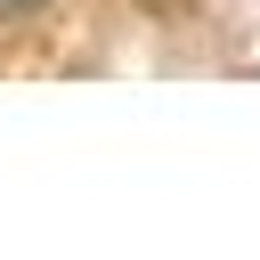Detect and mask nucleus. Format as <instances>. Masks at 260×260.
I'll use <instances>...</instances> for the list:
<instances>
[{
    "instance_id": "obj_1",
    "label": "nucleus",
    "mask_w": 260,
    "mask_h": 260,
    "mask_svg": "<svg viewBox=\"0 0 260 260\" xmlns=\"http://www.w3.org/2000/svg\"><path fill=\"white\" fill-rule=\"evenodd\" d=\"M32 8H49V0H0V16H32Z\"/></svg>"
}]
</instances>
